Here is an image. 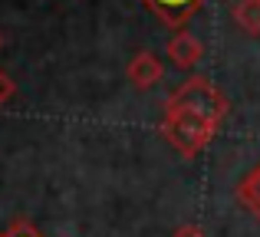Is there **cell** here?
Listing matches in <instances>:
<instances>
[{"instance_id": "8", "label": "cell", "mask_w": 260, "mask_h": 237, "mask_svg": "<svg viewBox=\"0 0 260 237\" xmlns=\"http://www.w3.org/2000/svg\"><path fill=\"white\" fill-rule=\"evenodd\" d=\"M0 237H46V234L40 231L33 221L17 218V221H10V227H7V231H0Z\"/></svg>"}, {"instance_id": "10", "label": "cell", "mask_w": 260, "mask_h": 237, "mask_svg": "<svg viewBox=\"0 0 260 237\" xmlns=\"http://www.w3.org/2000/svg\"><path fill=\"white\" fill-rule=\"evenodd\" d=\"M172 237H208V234H204L201 224H181V227H175Z\"/></svg>"}, {"instance_id": "1", "label": "cell", "mask_w": 260, "mask_h": 237, "mask_svg": "<svg viewBox=\"0 0 260 237\" xmlns=\"http://www.w3.org/2000/svg\"><path fill=\"white\" fill-rule=\"evenodd\" d=\"M217 125L208 119H201L198 112L175 106L165 99V112H161V139L175 148L181 158H198L204 148L214 142Z\"/></svg>"}, {"instance_id": "6", "label": "cell", "mask_w": 260, "mask_h": 237, "mask_svg": "<svg viewBox=\"0 0 260 237\" xmlns=\"http://www.w3.org/2000/svg\"><path fill=\"white\" fill-rule=\"evenodd\" d=\"M237 201H241V208L247 214H254V218L260 221V161L254 168H250L247 175H244L241 181H237Z\"/></svg>"}, {"instance_id": "4", "label": "cell", "mask_w": 260, "mask_h": 237, "mask_svg": "<svg viewBox=\"0 0 260 237\" xmlns=\"http://www.w3.org/2000/svg\"><path fill=\"white\" fill-rule=\"evenodd\" d=\"M165 53H168V59H172L178 70H194V66L204 59V43L191 30H175L172 37H168V43H165Z\"/></svg>"}, {"instance_id": "9", "label": "cell", "mask_w": 260, "mask_h": 237, "mask_svg": "<svg viewBox=\"0 0 260 237\" xmlns=\"http://www.w3.org/2000/svg\"><path fill=\"white\" fill-rule=\"evenodd\" d=\"M13 96H17V83H13V79L7 76L4 70H0V109H4V106L10 103Z\"/></svg>"}, {"instance_id": "3", "label": "cell", "mask_w": 260, "mask_h": 237, "mask_svg": "<svg viewBox=\"0 0 260 237\" xmlns=\"http://www.w3.org/2000/svg\"><path fill=\"white\" fill-rule=\"evenodd\" d=\"M125 76H128V83H132L135 89L148 92V89H155V86L165 79V66H161V59L155 56L152 50H139L132 59H128Z\"/></svg>"}, {"instance_id": "5", "label": "cell", "mask_w": 260, "mask_h": 237, "mask_svg": "<svg viewBox=\"0 0 260 237\" xmlns=\"http://www.w3.org/2000/svg\"><path fill=\"white\" fill-rule=\"evenodd\" d=\"M142 4H145L165 26H172V30H184V23H188V20L194 17L208 0H142Z\"/></svg>"}, {"instance_id": "11", "label": "cell", "mask_w": 260, "mask_h": 237, "mask_svg": "<svg viewBox=\"0 0 260 237\" xmlns=\"http://www.w3.org/2000/svg\"><path fill=\"white\" fill-rule=\"evenodd\" d=\"M0 46H4V37H0Z\"/></svg>"}, {"instance_id": "2", "label": "cell", "mask_w": 260, "mask_h": 237, "mask_svg": "<svg viewBox=\"0 0 260 237\" xmlns=\"http://www.w3.org/2000/svg\"><path fill=\"white\" fill-rule=\"evenodd\" d=\"M168 103L184 106V109L198 112L201 119L214 122L217 128H221V122L228 119V112H231L228 96H224V92L217 89V86L211 83L208 76H188V79H184V83L172 92V96H168Z\"/></svg>"}, {"instance_id": "7", "label": "cell", "mask_w": 260, "mask_h": 237, "mask_svg": "<svg viewBox=\"0 0 260 237\" xmlns=\"http://www.w3.org/2000/svg\"><path fill=\"white\" fill-rule=\"evenodd\" d=\"M231 17H234L237 30L247 33V37H260V0H237L231 7Z\"/></svg>"}]
</instances>
